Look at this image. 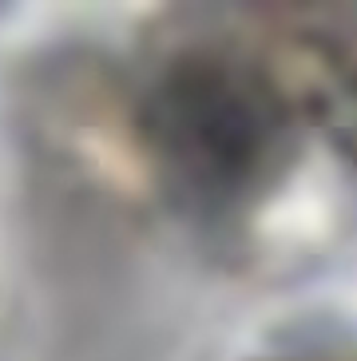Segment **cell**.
<instances>
[{
	"label": "cell",
	"mask_w": 357,
	"mask_h": 361,
	"mask_svg": "<svg viewBox=\"0 0 357 361\" xmlns=\"http://www.w3.org/2000/svg\"><path fill=\"white\" fill-rule=\"evenodd\" d=\"M250 361H357L334 350H286V353H266V357H250Z\"/></svg>",
	"instance_id": "cell-3"
},
{
	"label": "cell",
	"mask_w": 357,
	"mask_h": 361,
	"mask_svg": "<svg viewBox=\"0 0 357 361\" xmlns=\"http://www.w3.org/2000/svg\"><path fill=\"white\" fill-rule=\"evenodd\" d=\"M131 116L155 207L207 231L254 223L314 135L250 16H178L131 72Z\"/></svg>",
	"instance_id": "cell-1"
},
{
	"label": "cell",
	"mask_w": 357,
	"mask_h": 361,
	"mask_svg": "<svg viewBox=\"0 0 357 361\" xmlns=\"http://www.w3.org/2000/svg\"><path fill=\"white\" fill-rule=\"evenodd\" d=\"M20 131L56 179L116 207H155L131 116V72L92 52H56L24 75Z\"/></svg>",
	"instance_id": "cell-2"
}]
</instances>
